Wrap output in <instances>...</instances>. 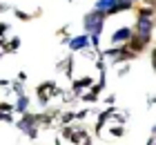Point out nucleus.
<instances>
[{
    "mask_svg": "<svg viewBox=\"0 0 156 145\" xmlns=\"http://www.w3.org/2000/svg\"><path fill=\"white\" fill-rule=\"evenodd\" d=\"M74 132H76V127H72V123H67V125H62V139H65V141H72Z\"/></svg>",
    "mask_w": 156,
    "mask_h": 145,
    "instance_id": "obj_18",
    "label": "nucleus"
},
{
    "mask_svg": "<svg viewBox=\"0 0 156 145\" xmlns=\"http://www.w3.org/2000/svg\"><path fill=\"white\" fill-rule=\"evenodd\" d=\"M136 16H140V18H154V7H152V5H145V7L140 5Z\"/></svg>",
    "mask_w": 156,
    "mask_h": 145,
    "instance_id": "obj_16",
    "label": "nucleus"
},
{
    "mask_svg": "<svg viewBox=\"0 0 156 145\" xmlns=\"http://www.w3.org/2000/svg\"><path fill=\"white\" fill-rule=\"evenodd\" d=\"M87 114H89V107H85V110H80V112H74V118L83 121V118H87Z\"/></svg>",
    "mask_w": 156,
    "mask_h": 145,
    "instance_id": "obj_22",
    "label": "nucleus"
},
{
    "mask_svg": "<svg viewBox=\"0 0 156 145\" xmlns=\"http://www.w3.org/2000/svg\"><path fill=\"white\" fill-rule=\"evenodd\" d=\"M58 34H60V36H67L69 31H67V27H60V29H58Z\"/></svg>",
    "mask_w": 156,
    "mask_h": 145,
    "instance_id": "obj_30",
    "label": "nucleus"
},
{
    "mask_svg": "<svg viewBox=\"0 0 156 145\" xmlns=\"http://www.w3.org/2000/svg\"><path fill=\"white\" fill-rule=\"evenodd\" d=\"M91 83H94V78H89V76L78 78V81H74V78H72V92L78 96V94H83L85 89H89V87H91Z\"/></svg>",
    "mask_w": 156,
    "mask_h": 145,
    "instance_id": "obj_5",
    "label": "nucleus"
},
{
    "mask_svg": "<svg viewBox=\"0 0 156 145\" xmlns=\"http://www.w3.org/2000/svg\"><path fill=\"white\" fill-rule=\"evenodd\" d=\"M27 136H29V141H36L38 139V127H31L29 132H27Z\"/></svg>",
    "mask_w": 156,
    "mask_h": 145,
    "instance_id": "obj_26",
    "label": "nucleus"
},
{
    "mask_svg": "<svg viewBox=\"0 0 156 145\" xmlns=\"http://www.w3.org/2000/svg\"><path fill=\"white\" fill-rule=\"evenodd\" d=\"M29 96L27 94H18L16 96V103H13V112H18V114H25V112H29Z\"/></svg>",
    "mask_w": 156,
    "mask_h": 145,
    "instance_id": "obj_8",
    "label": "nucleus"
},
{
    "mask_svg": "<svg viewBox=\"0 0 156 145\" xmlns=\"http://www.w3.org/2000/svg\"><path fill=\"white\" fill-rule=\"evenodd\" d=\"M91 141V136H89V132L87 129H83V127H76V132H74V136H72V141L69 143H85V145H89Z\"/></svg>",
    "mask_w": 156,
    "mask_h": 145,
    "instance_id": "obj_9",
    "label": "nucleus"
},
{
    "mask_svg": "<svg viewBox=\"0 0 156 145\" xmlns=\"http://www.w3.org/2000/svg\"><path fill=\"white\" fill-rule=\"evenodd\" d=\"M40 87L49 94V96H60V94H62V89H60V87L56 85L54 81H45V83H40Z\"/></svg>",
    "mask_w": 156,
    "mask_h": 145,
    "instance_id": "obj_10",
    "label": "nucleus"
},
{
    "mask_svg": "<svg viewBox=\"0 0 156 145\" xmlns=\"http://www.w3.org/2000/svg\"><path fill=\"white\" fill-rule=\"evenodd\" d=\"M18 47H20V38L16 36V38H11L9 42H5V45H2V52H5V54H16Z\"/></svg>",
    "mask_w": 156,
    "mask_h": 145,
    "instance_id": "obj_11",
    "label": "nucleus"
},
{
    "mask_svg": "<svg viewBox=\"0 0 156 145\" xmlns=\"http://www.w3.org/2000/svg\"><path fill=\"white\" fill-rule=\"evenodd\" d=\"M134 31L152 34V31H154V20H152V18H140V16H136V25H134Z\"/></svg>",
    "mask_w": 156,
    "mask_h": 145,
    "instance_id": "obj_7",
    "label": "nucleus"
},
{
    "mask_svg": "<svg viewBox=\"0 0 156 145\" xmlns=\"http://www.w3.org/2000/svg\"><path fill=\"white\" fill-rule=\"evenodd\" d=\"M18 81H23V83L27 81V74H25V71H20V74H18Z\"/></svg>",
    "mask_w": 156,
    "mask_h": 145,
    "instance_id": "obj_29",
    "label": "nucleus"
},
{
    "mask_svg": "<svg viewBox=\"0 0 156 145\" xmlns=\"http://www.w3.org/2000/svg\"><path fill=\"white\" fill-rule=\"evenodd\" d=\"M120 65H123V67H118V76L123 78V76L129 74V65H127V63H120Z\"/></svg>",
    "mask_w": 156,
    "mask_h": 145,
    "instance_id": "obj_25",
    "label": "nucleus"
},
{
    "mask_svg": "<svg viewBox=\"0 0 156 145\" xmlns=\"http://www.w3.org/2000/svg\"><path fill=\"white\" fill-rule=\"evenodd\" d=\"M89 36V45L94 49H101V34H87Z\"/></svg>",
    "mask_w": 156,
    "mask_h": 145,
    "instance_id": "obj_21",
    "label": "nucleus"
},
{
    "mask_svg": "<svg viewBox=\"0 0 156 145\" xmlns=\"http://www.w3.org/2000/svg\"><path fill=\"white\" fill-rule=\"evenodd\" d=\"M36 94H38V100H40V105H42V107H47V105H49V100H51V96H49V94H47L45 89H42L40 85L36 87Z\"/></svg>",
    "mask_w": 156,
    "mask_h": 145,
    "instance_id": "obj_15",
    "label": "nucleus"
},
{
    "mask_svg": "<svg viewBox=\"0 0 156 145\" xmlns=\"http://www.w3.org/2000/svg\"><path fill=\"white\" fill-rule=\"evenodd\" d=\"M109 134H112V136H116V139L125 136V125H120V123H118V125H114V127L109 129Z\"/></svg>",
    "mask_w": 156,
    "mask_h": 145,
    "instance_id": "obj_20",
    "label": "nucleus"
},
{
    "mask_svg": "<svg viewBox=\"0 0 156 145\" xmlns=\"http://www.w3.org/2000/svg\"><path fill=\"white\" fill-rule=\"evenodd\" d=\"M78 96H80L83 103H96V100H98V94L91 92V89H85L83 94H78Z\"/></svg>",
    "mask_w": 156,
    "mask_h": 145,
    "instance_id": "obj_14",
    "label": "nucleus"
},
{
    "mask_svg": "<svg viewBox=\"0 0 156 145\" xmlns=\"http://www.w3.org/2000/svg\"><path fill=\"white\" fill-rule=\"evenodd\" d=\"M116 2H125V0H116ZM132 2H134V0H132Z\"/></svg>",
    "mask_w": 156,
    "mask_h": 145,
    "instance_id": "obj_31",
    "label": "nucleus"
},
{
    "mask_svg": "<svg viewBox=\"0 0 156 145\" xmlns=\"http://www.w3.org/2000/svg\"><path fill=\"white\" fill-rule=\"evenodd\" d=\"M132 34H134L132 27H120V29H116V31L109 36V40H112V45H125Z\"/></svg>",
    "mask_w": 156,
    "mask_h": 145,
    "instance_id": "obj_4",
    "label": "nucleus"
},
{
    "mask_svg": "<svg viewBox=\"0 0 156 145\" xmlns=\"http://www.w3.org/2000/svg\"><path fill=\"white\" fill-rule=\"evenodd\" d=\"M0 123H13L11 112H0Z\"/></svg>",
    "mask_w": 156,
    "mask_h": 145,
    "instance_id": "obj_23",
    "label": "nucleus"
},
{
    "mask_svg": "<svg viewBox=\"0 0 156 145\" xmlns=\"http://www.w3.org/2000/svg\"><path fill=\"white\" fill-rule=\"evenodd\" d=\"M2 11H11V5H7V2H0V13Z\"/></svg>",
    "mask_w": 156,
    "mask_h": 145,
    "instance_id": "obj_28",
    "label": "nucleus"
},
{
    "mask_svg": "<svg viewBox=\"0 0 156 145\" xmlns=\"http://www.w3.org/2000/svg\"><path fill=\"white\" fill-rule=\"evenodd\" d=\"M114 5H116V0H96V7H94V9H101L105 16H107V11H109ZM107 18H109V16H107Z\"/></svg>",
    "mask_w": 156,
    "mask_h": 145,
    "instance_id": "obj_12",
    "label": "nucleus"
},
{
    "mask_svg": "<svg viewBox=\"0 0 156 145\" xmlns=\"http://www.w3.org/2000/svg\"><path fill=\"white\" fill-rule=\"evenodd\" d=\"M67 47H69V52H80V49H85V47H91V45H89V36H87V34L69 36Z\"/></svg>",
    "mask_w": 156,
    "mask_h": 145,
    "instance_id": "obj_3",
    "label": "nucleus"
},
{
    "mask_svg": "<svg viewBox=\"0 0 156 145\" xmlns=\"http://www.w3.org/2000/svg\"><path fill=\"white\" fill-rule=\"evenodd\" d=\"M114 103H116V96H114V94H109V96L105 98V105H114Z\"/></svg>",
    "mask_w": 156,
    "mask_h": 145,
    "instance_id": "obj_27",
    "label": "nucleus"
},
{
    "mask_svg": "<svg viewBox=\"0 0 156 145\" xmlns=\"http://www.w3.org/2000/svg\"><path fill=\"white\" fill-rule=\"evenodd\" d=\"M105 20H107V16H105L101 9H91L89 13H85V16H83L85 34H103Z\"/></svg>",
    "mask_w": 156,
    "mask_h": 145,
    "instance_id": "obj_1",
    "label": "nucleus"
},
{
    "mask_svg": "<svg viewBox=\"0 0 156 145\" xmlns=\"http://www.w3.org/2000/svg\"><path fill=\"white\" fill-rule=\"evenodd\" d=\"M60 116V125H67V123H74L76 118H74V112H62V114H58Z\"/></svg>",
    "mask_w": 156,
    "mask_h": 145,
    "instance_id": "obj_19",
    "label": "nucleus"
},
{
    "mask_svg": "<svg viewBox=\"0 0 156 145\" xmlns=\"http://www.w3.org/2000/svg\"><path fill=\"white\" fill-rule=\"evenodd\" d=\"M11 13H13L18 20H23V23H29V20H34V16H36V13H27V11H23V9H16V7H11Z\"/></svg>",
    "mask_w": 156,
    "mask_h": 145,
    "instance_id": "obj_13",
    "label": "nucleus"
},
{
    "mask_svg": "<svg viewBox=\"0 0 156 145\" xmlns=\"http://www.w3.org/2000/svg\"><path fill=\"white\" fill-rule=\"evenodd\" d=\"M0 112H13V103H7V100H0Z\"/></svg>",
    "mask_w": 156,
    "mask_h": 145,
    "instance_id": "obj_24",
    "label": "nucleus"
},
{
    "mask_svg": "<svg viewBox=\"0 0 156 145\" xmlns=\"http://www.w3.org/2000/svg\"><path fill=\"white\" fill-rule=\"evenodd\" d=\"M2 54H5V52H0V58H2Z\"/></svg>",
    "mask_w": 156,
    "mask_h": 145,
    "instance_id": "obj_32",
    "label": "nucleus"
},
{
    "mask_svg": "<svg viewBox=\"0 0 156 145\" xmlns=\"http://www.w3.org/2000/svg\"><path fill=\"white\" fill-rule=\"evenodd\" d=\"M38 121H40V114H31V112H25L23 118L16 121V129H20V132H29L31 127H38Z\"/></svg>",
    "mask_w": 156,
    "mask_h": 145,
    "instance_id": "obj_2",
    "label": "nucleus"
},
{
    "mask_svg": "<svg viewBox=\"0 0 156 145\" xmlns=\"http://www.w3.org/2000/svg\"><path fill=\"white\" fill-rule=\"evenodd\" d=\"M9 89L18 96V94H25V85H23V81H13V83H9Z\"/></svg>",
    "mask_w": 156,
    "mask_h": 145,
    "instance_id": "obj_17",
    "label": "nucleus"
},
{
    "mask_svg": "<svg viewBox=\"0 0 156 145\" xmlns=\"http://www.w3.org/2000/svg\"><path fill=\"white\" fill-rule=\"evenodd\" d=\"M114 110H116L114 105H107V110L98 114V121H96V134H101V132H103V127H105V123L112 121V114H114Z\"/></svg>",
    "mask_w": 156,
    "mask_h": 145,
    "instance_id": "obj_6",
    "label": "nucleus"
}]
</instances>
